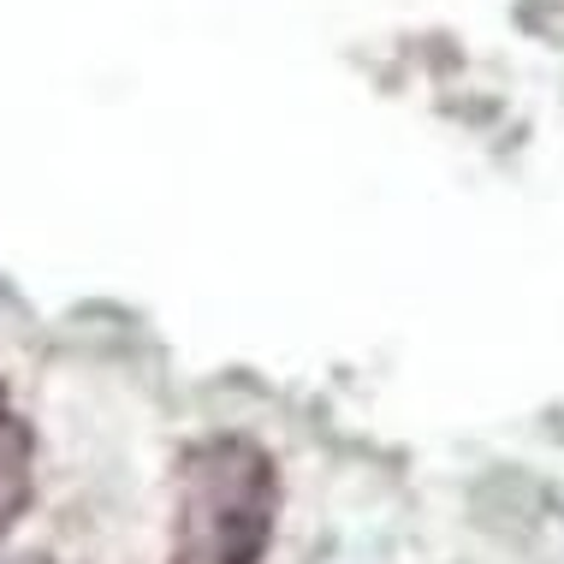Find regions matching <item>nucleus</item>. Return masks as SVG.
<instances>
[{
    "instance_id": "obj_1",
    "label": "nucleus",
    "mask_w": 564,
    "mask_h": 564,
    "mask_svg": "<svg viewBox=\"0 0 564 564\" xmlns=\"http://www.w3.org/2000/svg\"><path fill=\"white\" fill-rule=\"evenodd\" d=\"M280 517V464L250 434H208L173 469L166 564H262Z\"/></svg>"
},
{
    "instance_id": "obj_2",
    "label": "nucleus",
    "mask_w": 564,
    "mask_h": 564,
    "mask_svg": "<svg viewBox=\"0 0 564 564\" xmlns=\"http://www.w3.org/2000/svg\"><path fill=\"white\" fill-rule=\"evenodd\" d=\"M30 494H36V429L19 416L12 392L0 387V541L30 511Z\"/></svg>"
},
{
    "instance_id": "obj_3",
    "label": "nucleus",
    "mask_w": 564,
    "mask_h": 564,
    "mask_svg": "<svg viewBox=\"0 0 564 564\" xmlns=\"http://www.w3.org/2000/svg\"><path fill=\"white\" fill-rule=\"evenodd\" d=\"M12 564H54V558H12Z\"/></svg>"
}]
</instances>
